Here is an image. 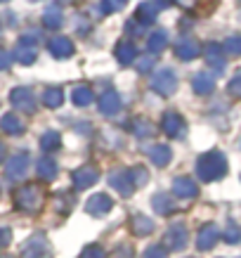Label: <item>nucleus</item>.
Masks as SVG:
<instances>
[{
  "label": "nucleus",
  "mask_w": 241,
  "mask_h": 258,
  "mask_svg": "<svg viewBox=\"0 0 241 258\" xmlns=\"http://www.w3.org/2000/svg\"><path fill=\"white\" fill-rule=\"evenodd\" d=\"M196 173L203 182H213V180H220L227 173V159L222 152L213 149V152H206L199 157L196 161Z\"/></svg>",
  "instance_id": "obj_1"
},
{
  "label": "nucleus",
  "mask_w": 241,
  "mask_h": 258,
  "mask_svg": "<svg viewBox=\"0 0 241 258\" xmlns=\"http://www.w3.org/2000/svg\"><path fill=\"white\" fill-rule=\"evenodd\" d=\"M151 90L158 93L161 97H171L178 90V76L173 69H161L151 76Z\"/></svg>",
  "instance_id": "obj_2"
},
{
  "label": "nucleus",
  "mask_w": 241,
  "mask_h": 258,
  "mask_svg": "<svg viewBox=\"0 0 241 258\" xmlns=\"http://www.w3.org/2000/svg\"><path fill=\"white\" fill-rule=\"evenodd\" d=\"M40 204H43V192L38 189V185H26L17 192V206L22 209V211H38Z\"/></svg>",
  "instance_id": "obj_3"
},
{
  "label": "nucleus",
  "mask_w": 241,
  "mask_h": 258,
  "mask_svg": "<svg viewBox=\"0 0 241 258\" xmlns=\"http://www.w3.org/2000/svg\"><path fill=\"white\" fill-rule=\"evenodd\" d=\"M22 256L24 258H52V249L43 235L31 237L29 242L22 246Z\"/></svg>",
  "instance_id": "obj_4"
},
{
  "label": "nucleus",
  "mask_w": 241,
  "mask_h": 258,
  "mask_svg": "<svg viewBox=\"0 0 241 258\" xmlns=\"http://www.w3.org/2000/svg\"><path fill=\"white\" fill-rule=\"evenodd\" d=\"M10 102H12V107L24 114H31L36 109V95L29 90V88H15L12 93H10Z\"/></svg>",
  "instance_id": "obj_5"
},
{
  "label": "nucleus",
  "mask_w": 241,
  "mask_h": 258,
  "mask_svg": "<svg viewBox=\"0 0 241 258\" xmlns=\"http://www.w3.org/2000/svg\"><path fill=\"white\" fill-rule=\"evenodd\" d=\"M26 168H29V154L26 152H19L8 161L5 166V175L8 180H22L26 175Z\"/></svg>",
  "instance_id": "obj_6"
},
{
  "label": "nucleus",
  "mask_w": 241,
  "mask_h": 258,
  "mask_svg": "<svg viewBox=\"0 0 241 258\" xmlns=\"http://www.w3.org/2000/svg\"><path fill=\"white\" fill-rule=\"evenodd\" d=\"M218 225L215 223H208V225H203L201 230H199V237H196V249L199 251H208L215 246V242H218Z\"/></svg>",
  "instance_id": "obj_7"
},
{
  "label": "nucleus",
  "mask_w": 241,
  "mask_h": 258,
  "mask_svg": "<svg viewBox=\"0 0 241 258\" xmlns=\"http://www.w3.org/2000/svg\"><path fill=\"white\" fill-rule=\"evenodd\" d=\"M199 52H201V45H199V40H194V38H182V40H178V45H175V55H178V59H182V62L196 59Z\"/></svg>",
  "instance_id": "obj_8"
},
{
  "label": "nucleus",
  "mask_w": 241,
  "mask_h": 258,
  "mask_svg": "<svg viewBox=\"0 0 241 258\" xmlns=\"http://www.w3.org/2000/svg\"><path fill=\"white\" fill-rule=\"evenodd\" d=\"M161 128H164L166 135H171V138H180V135L185 133V121L180 114L175 111H166L164 118H161Z\"/></svg>",
  "instance_id": "obj_9"
},
{
  "label": "nucleus",
  "mask_w": 241,
  "mask_h": 258,
  "mask_svg": "<svg viewBox=\"0 0 241 258\" xmlns=\"http://www.w3.org/2000/svg\"><path fill=\"white\" fill-rule=\"evenodd\" d=\"M97 178H100V173H97L95 166H81V168L73 171V185H76L78 189H86V187H90V185H95Z\"/></svg>",
  "instance_id": "obj_10"
},
{
  "label": "nucleus",
  "mask_w": 241,
  "mask_h": 258,
  "mask_svg": "<svg viewBox=\"0 0 241 258\" xmlns=\"http://www.w3.org/2000/svg\"><path fill=\"white\" fill-rule=\"evenodd\" d=\"M47 50H50L52 57L64 59V57L73 55V43H71V38H66V36H55V38L47 43Z\"/></svg>",
  "instance_id": "obj_11"
},
{
  "label": "nucleus",
  "mask_w": 241,
  "mask_h": 258,
  "mask_svg": "<svg viewBox=\"0 0 241 258\" xmlns=\"http://www.w3.org/2000/svg\"><path fill=\"white\" fill-rule=\"evenodd\" d=\"M166 244L171 246V251L185 249V244H187V227L182 225V223H175V225H171L168 235H166Z\"/></svg>",
  "instance_id": "obj_12"
},
{
  "label": "nucleus",
  "mask_w": 241,
  "mask_h": 258,
  "mask_svg": "<svg viewBox=\"0 0 241 258\" xmlns=\"http://www.w3.org/2000/svg\"><path fill=\"white\" fill-rule=\"evenodd\" d=\"M86 211L93 213V216H97V218H102V216H107V213L111 211V199L107 195H95L88 199L86 204Z\"/></svg>",
  "instance_id": "obj_13"
},
{
  "label": "nucleus",
  "mask_w": 241,
  "mask_h": 258,
  "mask_svg": "<svg viewBox=\"0 0 241 258\" xmlns=\"http://www.w3.org/2000/svg\"><path fill=\"white\" fill-rule=\"evenodd\" d=\"M173 195L180 197V199H194V197L199 195V187H196L194 180L175 178V182H173Z\"/></svg>",
  "instance_id": "obj_14"
},
{
  "label": "nucleus",
  "mask_w": 241,
  "mask_h": 258,
  "mask_svg": "<svg viewBox=\"0 0 241 258\" xmlns=\"http://www.w3.org/2000/svg\"><path fill=\"white\" fill-rule=\"evenodd\" d=\"M203 52H206V62H208L213 69H218V71L225 69V50H222L220 43H208Z\"/></svg>",
  "instance_id": "obj_15"
},
{
  "label": "nucleus",
  "mask_w": 241,
  "mask_h": 258,
  "mask_svg": "<svg viewBox=\"0 0 241 258\" xmlns=\"http://www.w3.org/2000/svg\"><path fill=\"white\" fill-rule=\"evenodd\" d=\"M109 185L114 187V192H118L121 197H130L132 195V182L128 180V173H121V171H114L109 175Z\"/></svg>",
  "instance_id": "obj_16"
},
{
  "label": "nucleus",
  "mask_w": 241,
  "mask_h": 258,
  "mask_svg": "<svg viewBox=\"0 0 241 258\" xmlns=\"http://www.w3.org/2000/svg\"><path fill=\"white\" fill-rule=\"evenodd\" d=\"M116 59L123 67H130V64H135V59H137V47H135V43H130V40H121L116 45Z\"/></svg>",
  "instance_id": "obj_17"
},
{
  "label": "nucleus",
  "mask_w": 241,
  "mask_h": 258,
  "mask_svg": "<svg viewBox=\"0 0 241 258\" xmlns=\"http://www.w3.org/2000/svg\"><path fill=\"white\" fill-rule=\"evenodd\" d=\"M156 15H158V8H156L151 0H147V3H140V8L135 12V22L140 24V26H147V24L156 22Z\"/></svg>",
  "instance_id": "obj_18"
},
{
  "label": "nucleus",
  "mask_w": 241,
  "mask_h": 258,
  "mask_svg": "<svg viewBox=\"0 0 241 258\" xmlns=\"http://www.w3.org/2000/svg\"><path fill=\"white\" fill-rule=\"evenodd\" d=\"M97 104H100V111L104 114V116H114V114L121 109V97H118L114 90H109V93L102 95Z\"/></svg>",
  "instance_id": "obj_19"
},
{
  "label": "nucleus",
  "mask_w": 241,
  "mask_h": 258,
  "mask_svg": "<svg viewBox=\"0 0 241 258\" xmlns=\"http://www.w3.org/2000/svg\"><path fill=\"white\" fill-rule=\"evenodd\" d=\"M149 159H151V164L154 166H168L171 164V157H173V152L168 145H154V147H149Z\"/></svg>",
  "instance_id": "obj_20"
},
{
  "label": "nucleus",
  "mask_w": 241,
  "mask_h": 258,
  "mask_svg": "<svg viewBox=\"0 0 241 258\" xmlns=\"http://www.w3.org/2000/svg\"><path fill=\"white\" fill-rule=\"evenodd\" d=\"M0 131L8 135H22L24 133L22 118L17 116V114H3L0 116Z\"/></svg>",
  "instance_id": "obj_21"
},
{
  "label": "nucleus",
  "mask_w": 241,
  "mask_h": 258,
  "mask_svg": "<svg viewBox=\"0 0 241 258\" xmlns=\"http://www.w3.org/2000/svg\"><path fill=\"white\" fill-rule=\"evenodd\" d=\"M192 88H194L196 95H210L215 90V79L208 76V74H196L192 79Z\"/></svg>",
  "instance_id": "obj_22"
},
{
  "label": "nucleus",
  "mask_w": 241,
  "mask_h": 258,
  "mask_svg": "<svg viewBox=\"0 0 241 258\" xmlns=\"http://www.w3.org/2000/svg\"><path fill=\"white\" fill-rule=\"evenodd\" d=\"M36 171H38V178L45 180V182L55 180V178H57V164H55V159H50V157L38 159V164H36Z\"/></svg>",
  "instance_id": "obj_23"
},
{
  "label": "nucleus",
  "mask_w": 241,
  "mask_h": 258,
  "mask_svg": "<svg viewBox=\"0 0 241 258\" xmlns=\"http://www.w3.org/2000/svg\"><path fill=\"white\" fill-rule=\"evenodd\" d=\"M130 227L135 235L144 237V235H149V232H154V220L147 218V216H142V213H137V216L130 218Z\"/></svg>",
  "instance_id": "obj_24"
},
{
  "label": "nucleus",
  "mask_w": 241,
  "mask_h": 258,
  "mask_svg": "<svg viewBox=\"0 0 241 258\" xmlns=\"http://www.w3.org/2000/svg\"><path fill=\"white\" fill-rule=\"evenodd\" d=\"M166 45H168V33H166L164 29H158V31H154V33H149V38H147L149 55H156V52H161Z\"/></svg>",
  "instance_id": "obj_25"
},
{
  "label": "nucleus",
  "mask_w": 241,
  "mask_h": 258,
  "mask_svg": "<svg viewBox=\"0 0 241 258\" xmlns=\"http://www.w3.org/2000/svg\"><path fill=\"white\" fill-rule=\"evenodd\" d=\"M93 100H95V95L90 90V86H76L73 93H71V102L76 107H88V104H93Z\"/></svg>",
  "instance_id": "obj_26"
},
{
  "label": "nucleus",
  "mask_w": 241,
  "mask_h": 258,
  "mask_svg": "<svg viewBox=\"0 0 241 258\" xmlns=\"http://www.w3.org/2000/svg\"><path fill=\"white\" fill-rule=\"evenodd\" d=\"M151 206H154V211L161 213V216H168V213L175 209V206H173L171 195H164V192H158V195L151 197Z\"/></svg>",
  "instance_id": "obj_27"
},
{
  "label": "nucleus",
  "mask_w": 241,
  "mask_h": 258,
  "mask_svg": "<svg viewBox=\"0 0 241 258\" xmlns=\"http://www.w3.org/2000/svg\"><path fill=\"white\" fill-rule=\"evenodd\" d=\"M64 102V93L62 88H47L45 93H43V104L50 107V109H59Z\"/></svg>",
  "instance_id": "obj_28"
},
{
  "label": "nucleus",
  "mask_w": 241,
  "mask_h": 258,
  "mask_svg": "<svg viewBox=\"0 0 241 258\" xmlns=\"http://www.w3.org/2000/svg\"><path fill=\"white\" fill-rule=\"evenodd\" d=\"M62 145V135L57 133V131H47V133L40 135V147L43 152H57Z\"/></svg>",
  "instance_id": "obj_29"
},
{
  "label": "nucleus",
  "mask_w": 241,
  "mask_h": 258,
  "mask_svg": "<svg viewBox=\"0 0 241 258\" xmlns=\"http://www.w3.org/2000/svg\"><path fill=\"white\" fill-rule=\"evenodd\" d=\"M43 24H45V29H59V26L64 24L62 10H57L55 5H52V8H47L45 15H43Z\"/></svg>",
  "instance_id": "obj_30"
},
{
  "label": "nucleus",
  "mask_w": 241,
  "mask_h": 258,
  "mask_svg": "<svg viewBox=\"0 0 241 258\" xmlns=\"http://www.w3.org/2000/svg\"><path fill=\"white\" fill-rule=\"evenodd\" d=\"M36 47H26V45H17L15 50V57H17V62L24 64V67H29V64L36 62Z\"/></svg>",
  "instance_id": "obj_31"
},
{
  "label": "nucleus",
  "mask_w": 241,
  "mask_h": 258,
  "mask_svg": "<svg viewBox=\"0 0 241 258\" xmlns=\"http://www.w3.org/2000/svg\"><path fill=\"white\" fill-rule=\"evenodd\" d=\"M132 135H137V138H149V135H154L151 121H147V118H135V121H132Z\"/></svg>",
  "instance_id": "obj_32"
},
{
  "label": "nucleus",
  "mask_w": 241,
  "mask_h": 258,
  "mask_svg": "<svg viewBox=\"0 0 241 258\" xmlns=\"http://www.w3.org/2000/svg\"><path fill=\"white\" fill-rule=\"evenodd\" d=\"M149 178V173L144 166H135V168H130L128 171V180L132 182V187H140V185H144Z\"/></svg>",
  "instance_id": "obj_33"
},
{
  "label": "nucleus",
  "mask_w": 241,
  "mask_h": 258,
  "mask_svg": "<svg viewBox=\"0 0 241 258\" xmlns=\"http://www.w3.org/2000/svg\"><path fill=\"white\" fill-rule=\"evenodd\" d=\"M154 64H156L154 55H144V57H137V59H135V69L140 71V74H149V71L154 69Z\"/></svg>",
  "instance_id": "obj_34"
},
{
  "label": "nucleus",
  "mask_w": 241,
  "mask_h": 258,
  "mask_svg": "<svg viewBox=\"0 0 241 258\" xmlns=\"http://www.w3.org/2000/svg\"><path fill=\"white\" fill-rule=\"evenodd\" d=\"M222 50H225L227 55H241V36H229V38L225 40V45H222Z\"/></svg>",
  "instance_id": "obj_35"
},
{
  "label": "nucleus",
  "mask_w": 241,
  "mask_h": 258,
  "mask_svg": "<svg viewBox=\"0 0 241 258\" xmlns=\"http://www.w3.org/2000/svg\"><path fill=\"white\" fill-rule=\"evenodd\" d=\"M40 43V33L38 31H26L19 36V45H26V47H36Z\"/></svg>",
  "instance_id": "obj_36"
},
{
  "label": "nucleus",
  "mask_w": 241,
  "mask_h": 258,
  "mask_svg": "<svg viewBox=\"0 0 241 258\" xmlns=\"http://www.w3.org/2000/svg\"><path fill=\"white\" fill-rule=\"evenodd\" d=\"M225 242H229V244L241 242V230H239V225H234V223H229V225H227V230H225Z\"/></svg>",
  "instance_id": "obj_37"
},
{
  "label": "nucleus",
  "mask_w": 241,
  "mask_h": 258,
  "mask_svg": "<svg viewBox=\"0 0 241 258\" xmlns=\"http://www.w3.org/2000/svg\"><path fill=\"white\" fill-rule=\"evenodd\" d=\"M125 5V0H102V12L104 15H111V12H116Z\"/></svg>",
  "instance_id": "obj_38"
},
{
  "label": "nucleus",
  "mask_w": 241,
  "mask_h": 258,
  "mask_svg": "<svg viewBox=\"0 0 241 258\" xmlns=\"http://www.w3.org/2000/svg\"><path fill=\"white\" fill-rule=\"evenodd\" d=\"M227 93L232 95V97H241V74H236V76L229 81V86H227Z\"/></svg>",
  "instance_id": "obj_39"
},
{
  "label": "nucleus",
  "mask_w": 241,
  "mask_h": 258,
  "mask_svg": "<svg viewBox=\"0 0 241 258\" xmlns=\"http://www.w3.org/2000/svg\"><path fill=\"white\" fill-rule=\"evenodd\" d=\"M81 258H107V256H104V251H102L100 246H88Z\"/></svg>",
  "instance_id": "obj_40"
},
{
  "label": "nucleus",
  "mask_w": 241,
  "mask_h": 258,
  "mask_svg": "<svg viewBox=\"0 0 241 258\" xmlns=\"http://www.w3.org/2000/svg\"><path fill=\"white\" fill-rule=\"evenodd\" d=\"M144 258H166V249H161V246H149Z\"/></svg>",
  "instance_id": "obj_41"
},
{
  "label": "nucleus",
  "mask_w": 241,
  "mask_h": 258,
  "mask_svg": "<svg viewBox=\"0 0 241 258\" xmlns=\"http://www.w3.org/2000/svg\"><path fill=\"white\" fill-rule=\"evenodd\" d=\"M10 64H12V55L5 52V50H0V71H5Z\"/></svg>",
  "instance_id": "obj_42"
},
{
  "label": "nucleus",
  "mask_w": 241,
  "mask_h": 258,
  "mask_svg": "<svg viewBox=\"0 0 241 258\" xmlns=\"http://www.w3.org/2000/svg\"><path fill=\"white\" fill-rule=\"evenodd\" d=\"M125 31H132V33H140L142 31V26L135 19H128V24H125Z\"/></svg>",
  "instance_id": "obj_43"
},
{
  "label": "nucleus",
  "mask_w": 241,
  "mask_h": 258,
  "mask_svg": "<svg viewBox=\"0 0 241 258\" xmlns=\"http://www.w3.org/2000/svg\"><path fill=\"white\" fill-rule=\"evenodd\" d=\"M10 239H12L10 230L8 227H0V244H10Z\"/></svg>",
  "instance_id": "obj_44"
},
{
  "label": "nucleus",
  "mask_w": 241,
  "mask_h": 258,
  "mask_svg": "<svg viewBox=\"0 0 241 258\" xmlns=\"http://www.w3.org/2000/svg\"><path fill=\"white\" fill-rule=\"evenodd\" d=\"M173 3H178V5H182V8H194L199 0H173Z\"/></svg>",
  "instance_id": "obj_45"
},
{
  "label": "nucleus",
  "mask_w": 241,
  "mask_h": 258,
  "mask_svg": "<svg viewBox=\"0 0 241 258\" xmlns=\"http://www.w3.org/2000/svg\"><path fill=\"white\" fill-rule=\"evenodd\" d=\"M3 159H5V145L0 142V161H3Z\"/></svg>",
  "instance_id": "obj_46"
},
{
  "label": "nucleus",
  "mask_w": 241,
  "mask_h": 258,
  "mask_svg": "<svg viewBox=\"0 0 241 258\" xmlns=\"http://www.w3.org/2000/svg\"><path fill=\"white\" fill-rule=\"evenodd\" d=\"M0 3H8V0H0Z\"/></svg>",
  "instance_id": "obj_47"
}]
</instances>
